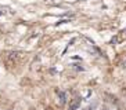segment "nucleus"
<instances>
[{"label": "nucleus", "mask_w": 126, "mask_h": 110, "mask_svg": "<svg viewBox=\"0 0 126 110\" xmlns=\"http://www.w3.org/2000/svg\"><path fill=\"white\" fill-rule=\"evenodd\" d=\"M79 105H80V99H79V98H76V100H74V102L71 103L69 109H71V110H75V109H78V107H79Z\"/></svg>", "instance_id": "f257e3e1"}, {"label": "nucleus", "mask_w": 126, "mask_h": 110, "mask_svg": "<svg viewBox=\"0 0 126 110\" xmlns=\"http://www.w3.org/2000/svg\"><path fill=\"white\" fill-rule=\"evenodd\" d=\"M58 95H60V100H61V103L67 102V95H65V92H58Z\"/></svg>", "instance_id": "f03ea898"}, {"label": "nucleus", "mask_w": 126, "mask_h": 110, "mask_svg": "<svg viewBox=\"0 0 126 110\" xmlns=\"http://www.w3.org/2000/svg\"><path fill=\"white\" fill-rule=\"evenodd\" d=\"M123 66H126V61H125V62H123Z\"/></svg>", "instance_id": "7ed1b4c3"}]
</instances>
